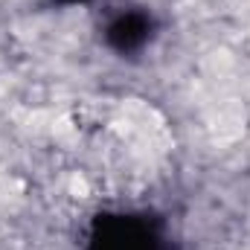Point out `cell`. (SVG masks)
<instances>
[{"label":"cell","instance_id":"6da1fadb","mask_svg":"<svg viewBox=\"0 0 250 250\" xmlns=\"http://www.w3.org/2000/svg\"><path fill=\"white\" fill-rule=\"evenodd\" d=\"M93 250H154L151 230L134 218H108L99 224Z\"/></svg>","mask_w":250,"mask_h":250}]
</instances>
